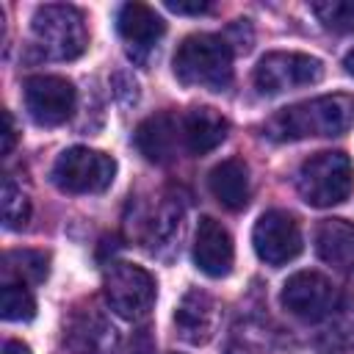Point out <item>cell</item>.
I'll list each match as a JSON object with an SVG mask.
<instances>
[{"label":"cell","mask_w":354,"mask_h":354,"mask_svg":"<svg viewBox=\"0 0 354 354\" xmlns=\"http://www.w3.org/2000/svg\"><path fill=\"white\" fill-rule=\"evenodd\" d=\"M354 124V97L324 94L277 111L263 133L271 141H301L313 136H343Z\"/></svg>","instance_id":"obj_1"},{"label":"cell","mask_w":354,"mask_h":354,"mask_svg":"<svg viewBox=\"0 0 354 354\" xmlns=\"http://www.w3.org/2000/svg\"><path fill=\"white\" fill-rule=\"evenodd\" d=\"M171 69L183 86L224 91L232 83V47L224 36L191 33L180 41Z\"/></svg>","instance_id":"obj_2"},{"label":"cell","mask_w":354,"mask_h":354,"mask_svg":"<svg viewBox=\"0 0 354 354\" xmlns=\"http://www.w3.org/2000/svg\"><path fill=\"white\" fill-rule=\"evenodd\" d=\"M30 33L39 53L53 61H72L88 47L86 19L75 6L66 3L39 6L30 19Z\"/></svg>","instance_id":"obj_3"},{"label":"cell","mask_w":354,"mask_h":354,"mask_svg":"<svg viewBox=\"0 0 354 354\" xmlns=\"http://www.w3.org/2000/svg\"><path fill=\"white\" fill-rule=\"evenodd\" d=\"M299 196L313 207H332L348 199L354 188V166L343 152H315L296 171Z\"/></svg>","instance_id":"obj_4"},{"label":"cell","mask_w":354,"mask_h":354,"mask_svg":"<svg viewBox=\"0 0 354 354\" xmlns=\"http://www.w3.org/2000/svg\"><path fill=\"white\" fill-rule=\"evenodd\" d=\"M102 293L108 307L124 321H141L149 315L158 285L152 274L136 263H111L102 274Z\"/></svg>","instance_id":"obj_5"},{"label":"cell","mask_w":354,"mask_h":354,"mask_svg":"<svg viewBox=\"0 0 354 354\" xmlns=\"http://www.w3.org/2000/svg\"><path fill=\"white\" fill-rule=\"evenodd\" d=\"M50 177L64 194H102L116 177V160L100 149L69 147L55 158Z\"/></svg>","instance_id":"obj_6"},{"label":"cell","mask_w":354,"mask_h":354,"mask_svg":"<svg viewBox=\"0 0 354 354\" xmlns=\"http://www.w3.org/2000/svg\"><path fill=\"white\" fill-rule=\"evenodd\" d=\"M324 64L307 53H266L254 66V86L260 94H282L299 86L318 83Z\"/></svg>","instance_id":"obj_7"},{"label":"cell","mask_w":354,"mask_h":354,"mask_svg":"<svg viewBox=\"0 0 354 354\" xmlns=\"http://www.w3.org/2000/svg\"><path fill=\"white\" fill-rule=\"evenodd\" d=\"M25 108L39 127H58L75 111V86L58 75H33L25 80Z\"/></svg>","instance_id":"obj_8"},{"label":"cell","mask_w":354,"mask_h":354,"mask_svg":"<svg viewBox=\"0 0 354 354\" xmlns=\"http://www.w3.org/2000/svg\"><path fill=\"white\" fill-rule=\"evenodd\" d=\"M279 301L301 321H321L337 307V288L318 271H296L282 285Z\"/></svg>","instance_id":"obj_9"},{"label":"cell","mask_w":354,"mask_h":354,"mask_svg":"<svg viewBox=\"0 0 354 354\" xmlns=\"http://www.w3.org/2000/svg\"><path fill=\"white\" fill-rule=\"evenodd\" d=\"M64 343L72 354H113L119 346V332L111 318L88 304L72 307L64 324Z\"/></svg>","instance_id":"obj_10"},{"label":"cell","mask_w":354,"mask_h":354,"mask_svg":"<svg viewBox=\"0 0 354 354\" xmlns=\"http://www.w3.org/2000/svg\"><path fill=\"white\" fill-rule=\"evenodd\" d=\"M254 252L268 266H285L301 252L299 221L288 210H266L252 230Z\"/></svg>","instance_id":"obj_11"},{"label":"cell","mask_w":354,"mask_h":354,"mask_svg":"<svg viewBox=\"0 0 354 354\" xmlns=\"http://www.w3.org/2000/svg\"><path fill=\"white\" fill-rule=\"evenodd\" d=\"M133 141H136V149L149 163H171L177 158V149L183 147V124L174 113L160 111L147 116L136 127Z\"/></svg>","instance_id":"obj_12"},{"label":"cell","mask_w":354,"mask_h":354,"mask_svg":"<svg viewBox=\"0 0 354 354\" xmlns=\"http://www.w3.org/2000/svg\"><path fill=\"white\" fill-rule=\"evenodd\" d=\"M232 260H235V246L230 232L221 227V221L202 216L196 224V235H194V263L202 274L218 279L227 277L232 271Z\"/></svg>","instance_id":"obj_13"},{"label":"cell","mask_w":354,"mask_h":354,"mask_svg":"<svg viewBox=\"0 0 354 354\" xmlns=\"http://www.w3.org/2000/svg\"><path fill=\"white\" fill-rule=\"evenodd\" d=\"M216 318H218L216 301H213L205 290H199V288L188 290V293L180 299L177 310H174L177 335H180L185 343H191V346H205V343L213 337Z\"/></svg>","instance_id":"obj_14"},{"label":"cell","mask_w":354,"mask_h":354,"mask_svg":"<svg viewBox=\"0 0 354 354\" xmlns=\"http://www.w3.org/2000/svg\"><path fill=\"white\" fill-rule=\"evenodd\" d=\"M183 124V147L191 155H207L227 138V119L216 108H191L185 116H180Z\"/></svg>","instance_id":"obj_15"},{"label":"cell","mask_w":354,"mask_h":354,"mask_svg":"<svg viewBox=\"0 0 354 354\" xmlns=\"http://www.w3.org/2000/svg\"><path fill=\"white\" fill-rule=\"evenodd\" d=\"M315 252L318 257L337 268L354 271V224L346 218H326L315 230Z\"/></svg>","instance_id":"obj_16"},{"label":"cell","mask_w":354,"mask_h":354,"mask_svg":"<svg viewBox=\"0 0 354 354\" xmlns=\"http://www.w3.org/2000/svg\"><path fill=\"white\" fill-rule=\"evenodd\" d=\"M116 30L130 47L149 50L166 33V22L155 14V8L144 6V3H124L116 17Z\"/></svg>","instance_id":"obj_17"},{"label":"cell","mask_w":354,"mask_h":354,"mask_svg":"<svg viewBox=\"0 0 354 354\" xmlns=\"http://www.w3.org/2000/svg\"><path fill=\"white\" fill-rule=\"evenodd\" d=\"M213 199L227 210H241L249 202V166L241 158H227L207 174Z\"/></svg>","instance_id":"obj_18"},{"label":"cell","mask_w":354,"mask_h":354,"mask_svg":"<svg viewBox=\"0 0 354 354\" xmlns=\"http://www.w3.org/2000/svg\"><path fill=\"white\" fill-rule=\"evenodd\" d=\"M183 218H185V207L180 199L166 196L158 207V213L152 216L149 224V252L158 257H169L177 246H180V235H183Z\"/></svg>","instance_id":"obj_19"},{"label":"cell","mask_w":354,"mask_h":354,"mask_svg":"<svg viewBox=\"0 0 354 354\" xmlns=\"http://www.w3.org/2000/svg\"><path fill=\"white\" fill-rule=\"evenodd\" d=\"M50 274V257L36 249H14L3 257V279L19 285H39Z\"/></svg>","instance_id":"obj_20"},{"label":"cell","mask_w":354,"mask_h":354,"mask_svg":"<svg viewBox=\"0 0 354 354\" xmlns=\"http://www.w3.org/2000/svg\"><path fill=\"white\" fill-rule=\"evenodd\" d=\"M0 213H3V227L6 230H19L30 218V199H28V194L22 191V185L14 177H3Z\"/></svg>","instance_id":"obj_21"},{"label":"cell","mask_w":354,"mask_h":354,"mask_svg":"<svg viewBox=\"0 0 354 354\" xmlns=\"http://www.w3.org/2000/svg\"><path fill=\"white\" fill-rule=\"evenodd\" d=\"M0 313L6 321H30L36 315V299L28 285L6 282L0 290Z\"/></svg>","instance_id":"obj_22"},{"label":"cell","mask_w":354,"mask_h":354,"mask_svg":"<svg viewBox=\"0 0 354 354\" xmlns=\"http://www.w3.org/2000/svg\"><path fill=\"white\" fill-rule=\"evenodd\" d=\"M313 14L335 33H354V0H315Z\"/></svg>","instance_id":"obj_23"},{"label":"cell","mask_w":354,"mask_h":354,"mask_svg":"<svg viewBox=\"0 0 354 354\" xmlns=\"http://www.w3.org/2000/svg\"><path fill=\"white\" fill-rule=\"evenodd\" d=\"M166 8L174 11V14H191V17H199V14H207L213 11V3H185V0H166Z\"/></svg>","instance_id":"obj_24"},{"label":"cell","mask_w":354,"mask_h":354,"mask_svg":"<svg viewBox=\"0 0 354 354\" xmlns=\"http://www.w3.org/2000/svg\"><path fill=\"white\" fill-rule=\"evenodd\" d=\"M14 144H17V127H14V116H11V111H3V147H0V152H3V155H11Z\"/></svg>","instance_id":"obj_25"},{"label":"cell","mask_w":354,"mask_h":354,"mask_svg":"<svg viewBox=\"0 0 354 354\" xmlns=\"http://www.w3.org/2000/svg\"><path fill=\"white\" fill-rule=\"evenodd\" d=\"M3 354H30V348L19 340H6L3 343Z\"/></svg>","instance_id":"obj_26"},{"label":"cell","mask_w":354,"mask_h":354,"mask_svg":"<svg viewBox=\"0 0 354 354\" xmlns=\"http://www.w3.org/2000/svg\"><path fill=\"white\" fill-rule=\"evenodd\" d=\"M343 66H346V72H348V75H354V50H348V53H346Z\"/></svg>","instance_id":"obj_27"}]
</instances>
